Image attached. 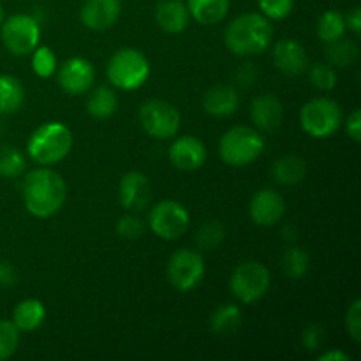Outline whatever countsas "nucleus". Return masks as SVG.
I'll return each mask as SVG.
<instances>
[{
    "label": "nucleus",
    "instance_id": "nucleus-1",
    "mask_svg": "<svg viewBox=\"0 0 361 361\" xmlns=\"http://www.w3.org/2000/svg\"><path fill=\"white\" fill-rule=\"evenodd\" d=\"M67 196V185L62 176L49 168H39L28 173L23 182V201L34 217H53Z\"/></svg>",
    "mask_w": 361,
    "mask_h": 361
},
{
    "label": "nucleus",
    "instance_id": "nucleus-2",
    "mask_svg": "<svg viewBox=\"0 0 361 361\" xmlns=\"http://www.w3.org/2000/svg\"><path fill=\"white\" fill-rule=\"evenodd\" d=\"M274 37L270 20L259 13H247L235 18L224 34L226 46L238 56H252L267 51Z\"/></svg>",
    "mask_w": 361,
    "mask_h": 361
},
{
    "label": "nucleus",
    "instance_id": "nucleus-3",
    "mask_svg": "<svg viewBox=\"0 0 361 361\" xmlns=\"http://www.w3.org/2000/svg\"><path fill=\"white\" fill-rule=\"evenodd\" d=\"M73 148V134L60 122H49L32 133L27 143L28 155L41 166H51L67 157Z\"/></svg>",
    "mask_w": 361,
    "mask_h": 361
},
{
    "label": "nucleus",
    "instance_id": "nucleus-4",
    "mask_svg": "<svg viewBox=\"0 0 361 361\" xmlns=\"http://www.w3.org/2000/svg\"><path fill=\"white\" fill-rule=\"evenodd\" d=\"M264 150V140L256 129L238 126L229 129L219 143V154L222 161L235 168L250 164Z\"/></svg>",
    "mask_w": 361,
    "mask_h": 361
},
{
    "label": "nucleus",
    "instance_id": "nucleus-5",
    "mask_svg": "<svg viewBox=\"0 0 361 361\" xmlns=\"http://www.w3.org/2000/svg\"><path fill=\"white\" fill-rule=\"evenodd\" d=\"M108 80L122 90H136L147 83L150 76V63L147 56L134 48H122L111 56L108 63Z\"/></svg>",
    "mask_w": 361,
    "mask_h": 361
},
{
    "label": "nucleus",
    "instance_id": "nucleus-6",
    "mask_svg": "<svg viewBox=\"0 0 361 361\" xmlns=\"http://www.w3.org/2000/svg\"><path fill=\"white\" fill-rule=\"evenodd\" d=\"M300 123L309 136L324 140L334 136L342 123V109L331 99H312L300 111Z\"/></svg>",
    "mask_w": 361,
    "mask_h": 361
},
{
    "label": "nucleus",
    "instance_id": "nucleus-7",
    "mask_svg": "<svg viewBox=\"0 0 361 361\" xmlns=\"http://www.w3.org/2000/svg\"><path fill=\"white\" fill-rule=\"evenodd\" d=\"M229 288L242 303H256L267 295L270 288V271L257 261H245L233 271Z\"/></svg>",
    "mask_w": 361,
    "mask_h": 361
},
{
    "label": "nucleus",
    "instance_id": "nucleus-8",
    "mask_svg": "<svg viewBox=\"0 0 361 361\" xmlns=\"http://www.w3.org/2000/svg\"><path fill=\"white\" fill-rule=\"evenodd\" d=\"M2 42L7 51L23 56L34 51L41 39V27L34 16L14 14L2 21Z\"/></svg>",
    "mask_w": 361,
    "mask_h": 361
},
{
    "label": "nucleus",
    "instance_id": "nucleus-9",
    "mask_svg": "<svg viewBox=\"0 0 361 361\" xmlns=\"http://www.w3.org/2000/svg\"><path fill=\"white\" fill-rule=\"evenodd\" d=\"M140 120L147 134L157 140H169L180 129V113L169 102L161 99L147 101L140 109Z\"/></svg>",
    "mask_w": 361,
    "mask_h": 361
},
{
    "label": "nucleus",
    "instance_id": "nucleus-10",
    "mask_svg": "<svg viewBox=\"0 0 361 361\" xmlns=\"http://www.w3.org/2000/svg\"><path fill=\"white\" fill-rule=\"evenodd\" d=\"M204 277V261L201 254L190 249H180L168 263V279L180 293L192 291Z\"/></svg>",
    "mask_w": 361,
    "mask_h": 361
},
{
    "label": "nucleus",
    "instance_id": "nucleus-11",
    "mask_svg": "<svg viewBox=\"0 0 361 361\" xmlns=\"http://www.w3.org/2000/svg\"><path fill=\"white\" fill-rule=\"evenodd\" d=\"M150 229L164 240H176L189 228V212L178 201L166 200L150 212Z\"/></svg>",
    "mask_w": 361,
    "mask_h": 361
},
{
    "label": "nucleus",
    "instance_id": "nucleus-12",
    "mask_svg": "<svg viewBox=\"0 0 361 361\" xmlns=\"http://www.w3.org/2000/svg\"><path fill=\"white\" fill-rule=\"evenodd\" d=\"M250 217L257 226L270 228L275 226L286 214L284 197L274 189H261L250 200Z\"/></svg>",
    "mask_w": 361,
    "mask_h": 361
},
{
    "label": "nucleus",
    "instance_id": "nucleus-13",
    "mask_svg": "<svg viewBox=\"0 0 361 361\" xmlns=\"http://www.w3.org/2000/svg\"><path fill=\"white\" fill-rule=\"evenodd\" d=\"M94 78L95 73L92 63L88 60L80 59V56H74L60 67L59 83L67 94L80 95L90 90L92 85H94Z\"/></svg>",
    "mask_w": 361,
    "mask_h": 361
},
{
    "label": "nucleus",
    "instance_id": "nucleus-14",
    "mask_svg": "<svg viewBox=\"0 0 361 361\" xmlns=\"http://www.w3.org/2000/svg\"><path fill=\"white\" fill-rule=\"evenodd\" d=\"M122 13L120 0H85L81 7V23L90 30H108L118 20Z\"/></svg>",
    "mask_w": 361,
    "mask_h": 361
},
{
    "label": "nucleus",
    "instance_id": "nucleus-15",
    "mask_svg": "<svg viewBox=\"0 0 361 361\" xmlns=\"http://www.w3.org/2000/svg\"><path fill=\"white\" fill-rule=\"evenodd\" d=\"M169 161L175 168L183 171L200 169L207 161V148L203 141L194 136H182L169 147Z\"/></svg>",
    "mask_w": 361,
    "mask_h": 361
},
{
    "label": "nucleus",
    "instance_id": "nucleus-16",
    "mask_svg": "<svg viewBox=\"0 0 361 361\" xmlns=\"http://www.w3.org/2000/svg\"><path fill=\"white\" fill-rule=\"evenodd\" d=\"M274 62L288 76H300L309 67L305 48L293 39H282L274 46Z\"/></svg>",
    "mask_w": 361,
    "mask_h": 361
},
{
    "label": "nucleus",
    "instance_id": "nucleus-17",
    "mask_svg": "<svg viewBox=\"0 0 361 361\" xmlns=\"http://www.w3.org/2000/svg\"><path fill=\"white\" fill-rule=\"evenodd\" d=\"M152 197V187L147 176L130 171L120 182V203L126 210H143Z\"/></svg>",
    "mask_w": 361,
    "mask_h": 361
},
{
    "label": "nucleus",
    "instance_id": "nucleus-18",
    "mask_svg": "<svg viewBox=\"0 0 361 361\" xmlns=\"http://www.w3.org/2000/svg\"><path fill=\"white\" fill-rule=\"evenodd\" d=\"M189 9L182 0H161L155 7V20L161 30L168 34H180L189 25Z\"/></svg>",
    "mask_w": 361,
    "mask_h": 361
},
{
    "label": "nucleus",
    "instance_id": "nucleus-19",
    "mask_svg": "<svg viewBox=\"0 0 361 361\" xmlns=\"http://www.w3.org/2000/svg\"><path fill=\"white\" fill-rule=\"evenodd\" d=\"M250 113H252V120L257 129L267 130V133L277 129L284 116L281 101L271 94H263L254 99Z\"/></svg>",
    "mask_w": 361,
    "mask_h": 361
},
{
    "label": "nucleus",
    "instance_id": "nucleus-20",
    "mask_svg": "<svg viewBox=\"0 0 361 361\" xmlns=\"http://www.w3.org/2000/svg\"><path fill=\"white\" fill-rule=\"evenodd\" d=\"M240 97L238 92L229 85H217L204 94L203 108L204 111L214 116H229L238 109Z\"/></svg>",
    "mask_w": 361,
    "mask_h": 361
},
{
    "label": "nucleus",
    "instance_id": "nucleus-21",
    "mask_svg": "<svg viewBox=\"0 0 361 361\" xmlns=\"http://www.w3.org/2000/svg\"><path fill=\"white\" fill-rule=\"evenodd\" d=\"M46 309L39 300L28 298L16 305L13 312V323L20 331H34L44 323Z\"/></svg>",
    "mask_w": 361,
    "mask_h": 361
},
{
    "label": "nucleus",
    "instance_id": "nucleus-22",
    "mask_svg": "<svg viewBox=\"0 0 361 361\" xmlns=\"http://www.w3.org/2000/svg\"><path fill=\"white\" fill-rule=\"evenodd\" d=\"M189 14L201 25H215L226 18L229 0H187Z\"/></svg>",
    "mask_w": 361,
    "mask_h": 361
},
{
    "label": "nucleus",
    "instance_id": "nucleus-23",
    "mask_svg": "<svg viewBox=\"0 0 361 361\" xmlns=\"http://www.w3.org/2000/svg\"><path fill=\"white\" fill-rule=\"evenodd\" d=\"M25 101V88L16 76H0V115H13Z\"/></svg>",
    "mask_w": 361,
    "mask_h": 361
},
{
    "label": "nucleus",
    "instance_id": "nucleus-24",
    "mask_svg": "<svg viewBox=\"0 0 361 361\" xmlns=\"http://www.w3.org/2000/svg\"><path fill=\"white\" fill-rule=\"evenodd\" d=\"M271 173H274L275 182L282 185H296L305 178L307 162L298 155H286L275 162Z\"/></svg>",
    "mask_w": 361,
    "mask_h": 361
},
{
    "label": "nucleus",
    "instance_id": "nucleus-25",
    "mask_svg": "<svg viewBox=\"0 0 361 361\" xmlns=\"http://www.w3.org/2000/svg\"><path fill=\"white\" fill-rule=\"evenodd\" d=\"M212 331L219 337H231L242 326V310L233 303L219 307L210 319Z\"/></svg>",
    "mask_w": 361,
    "mask_h": 361
},
{
    "label": "nucleus",
    "instance_id": "nucleus-26",
    "mask_svg": "<svg viewBox=\"0 0 361 361\" xmlns=\"http://www.w3.org/2000/svg\"><path fill=\"white\" fill-rule=\"evenodd\" d=\"M118 108V99L116 94L108 87L95 88L87 101L88 115L94 118H109Z\"/></svg>",
    "mask_w": 361,
    "mask_h": 361
},
{
    "label": "nucleus",
    "instance_id": "nucleus-27",
    "mask_svg": "<svg viewBox=\"0 0 361 361\" xmlns=\"http://www.w3.org/2000/svg\"><path fill=\"white\" fill-rule=\"evenodd\" d=\"M360 49L349 39H337L334 42H328L326 59L330 66L335 67H351L358 60Z\"/></svg>",
    "mask_w": 361,
    "mask_h": 361
},
{
    "label": "nucleus",
    "instance_id": "nucleus-28",
    "mask_svg": "<svg viewBox=\"0 0 361 361\" xmlns=\"http://www.w3.org/2000/svg\"><path fill=\"white\" fill-rule=\"evenodd\" d=\"M345 18L342 16L338 11H326L323 16L319 18L317 21V35H319L321 41L328 42H334L337 39L344 37V32H345Z\"/></svg>",
    "mask_w": 361,
    "mask_h": 361
},
{
    "label": "nucleus",
    "instance_id": "nucleus-29",
    "mask_svg": "<svg viewBox=\"0 0 361 361\" xmlns=\"http://www.w3.org/2000/svg\"><path fill=\"white\" fill-rule=\"evenodd\" d=\"M309 254L300 249V247H289L284 252V256H282V270H284V274L289 279L298 281V279L305 277L307 271H309Z\"/></svg>",
    "mask_w": 361,
    "mask_h": 361
},
{
    "label": "nucleus",
    "instance_id": "nucleus-30",
    "mask_svg": "<svg viewBox=\"0 0 361 361\" xmlns=\"http://www.w3.org/2000/svg\"><path fill=\"white\" fill-rule=\"evenodd\" d=\"M25 171V157L16 147L2 145L0 147V176L18 178Z\"/></svg>",
    "mask_w": 361,
    "mask_h": 361
},
{
    "label": "nucleus",
    "instance_id": "nucleus-31",
    "mask_svg": "<svg viewBox=\"0 0 361 361\" xmlns=\"http://www.w3.org/2000/svg\"><path fill=\"white\" fill-rule=\"evenodd\" d=\"M20 344V330L11 321H0V361L9 360Z\"/></svg>",
    "mask_w": 361,
    "mask_h": 361
},
{
    "label": "nucleus",
    "instance_id": "nucleus-32",
    "mask_svg": "<svg viewBox=\"0 0 361 361\" xmlns=\"http://www.w3.org/2000/svg\"><path fill=\"white\" fill-rule=\"evenodd\" d=\"M34 55H32V69L37 74L39 78H49L56 69V59L53 55V51L46 46H41V48H35Z\"/></svg>",
    "mask_w": 361,
    "mask_h": 361
},
{
    "label": "nucleus",
    "instance_id": "nucleus-33",
    "mask_svg": "<svg viewBox=\"0 0 361 361\" xmlns=\"http://www.w3.org/2000/svg\"><path fill=\"white\" fill-rule=\"evenodd\" d=\"M222 240H224V228L215 221L207 222L197 231V245L204 250L217 249L222 243Z\"/></svg>",
    "mask_w": 361,
    "mask_h": 361
},
{
    "label": "nucleus",
    "instance_id": "nucleus-34",
    "mask_svg": "<svg viewBox=\"0 0 361 361\" xmlns=\"http://www.w3.org/2000/svg\"><path fill=\"white\" fill-rule=\"evenodd\" d=\"M309 80L319 90H331L337 85V73L328 63H316L310 67Z\"/></svg>",
    "mask_w": 361,
    "mask_h": 361
},
{
    "label": "nucleus",
    "instance_id": "nucleus-35",
    "mask_svg": "<svg viewBox=\"0 0 361 361\" xmlns=\"http://www.w3.org/2000/svg\"><path fill=\"white\" fill-rule=\"evenodd\" d=\"M295 0H259V9L268 20H284L291 14Z\"/></svg>",
    "mask_w": 361,
    "mask_h": 361
},
{
    "label": "nucleus",
    "instance_id": "nucleus-36",
    "mask_svg": "<svg viewBox=\"0 0 361 361\" xmlns=\"http://www.w3.org/2000/svg\"><path fill=\"white\" fill-rule=\"evenodd\" d=\"M116 231L122 238L127 240H137L141 238V235L145 233V224L140 217L136 215H126L118 221L116 224Z\"/></svg>",
    "mask_w": 361,
    "mask_h": 361
},
{
    "label": "nucleus",
    "instance_id": "nucleus-37",
    "mask_svg": "<svg viewBox=\"0 0 361 361\" xmlns=\"http://www.w3.org/2000/svg\"><path fill=\"white\" fill-rule=\"evenodd\" d=\"M345 328L355 342H361V300H355L345 316Z\"/></svg>",
    "mask_w": 361,
    "mask_h": 361
},
{
    "label": "nucleus",
    "instance_id": "nucleus-38",
    "mask_svg": "<svg viewBox=\"0 0 361 361\" xmlns=\"http://www.w3.org/2000/svg\"><path fill=\"white\" fill-rule=\"evenodd\" d=\"M324 341V330L319 326V324H312V326L305 328L302 335V342L309 351H316L323 345Z\"/></svg>",
    "mask_w": 361,
    "mask_h": 361
},
{
    "label": "nucleus",
    "instance_id": "nucleus-39",
    "mask_svg": "<svg viewBox=\"0 0 361 361\" xmlns=\"http://www.w3.org/2000/svg\"><path fill=\"white\" fill-rule=\"evenodd\" d=\"M348 136L351 137L355 143L361 141V113L360 109L351 113V116L348 118Z\"/></svg>",
    "mask_w": 361,
    "mask_h": 361
},
{
    "label": "nucleus",
    "instance_id": "nucleus-40",
    "mask_svg": "<svg viewBox=\"0 0 361 361\" xmlns=\"http://www.w3.org/2000/svg\"><path fill=\"white\" fill-rule=\"evenodd\" d=\"M18 275L16 270L11 263H6V261H0V286L7 288V286H13L16 282Z\"/></svg>",
    "mask_w": 361,
    "mask_h": 361
},
{
    "label": "nucleus",
    "instance_id": "nucleus-41",
    "mask_svg": "<svg viewBox=\"0 0 361 361\" xmlns=\"http://www.w3.org/2000/svg\"><path fill=\"white\" fill-rule=\"evenodd\" d=\"M345 27L351 28L353 34L360 35L361 34V9L360 7H355L351 13L345 18Z\"/></svg>",
    "mask_w": 361,
    "mask_h": 361
},
{
    "label": "nucleus",
    "instance_id": "nucleus-42",
    "mask_svg": "<svg viewBox=\"0 0 361 361\" xmlns=\"http://www.w3.org/2000/svg\"><path fill=\"white\" fill-rule=\"evenodd\" d=\"M256 80V69L252 63H243L238 71V81L243 85H252Z\"/></svg>",
    "mask_w": 361,
    "mask_h": 361
},
{
    "label": "nucleus",
    "instance_id": "nucleus-43",
    "mask_svg": "<svg viewBox=\"0 0 361 361\" xmlns=\"http://www.w3.org/2000/svg\"><path fill=\"white\" fill-rule=\"evenodd\" d=\"M349 355L342 351H328L324 355L319 356V361H349Z\"/></svg>",
    "mask_w": 361,
    "mask_h": 361
},
{
    "label": "nucleus",
    "instance_id": "nucleus-44",
    "mask_svg": "<svg viewBox=\"0 0 361 361\" xmlns=\"http://www.w3.org/2000/svg\"><path fill=\"white\" fill-rule=\"evenodd\" d=\"M282 235H284V240H288V242H295L296 235H298V231H296V229L293 228V226H288V228H284Z\"/></svg>",
    "mask_w": 361,
    "mask_h": 361
},
{
    "label": "nucleus",
    "instance_id": "nucleus-45",
    "mask_svg": "<svg viewBox=\"0 0 361 361\" xmlns=\"http://www.w3.org/2000/svg\"><path fill=\"white\" fill-rule=\"evenodd\" d=\"M4 21V9H2V4H0V25H2Z\"/></svg>",
    "mask_w": 361,
    "mask_h": 361
}]
</instances>
